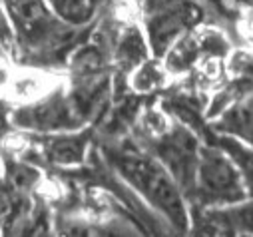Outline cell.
Listing matches in <instances>:
<instances>
[{
    "mask_svg": "<svg viewBox=\"0 0 253 237\" xmlns=\"http://www.w3.org/2000/svg\"><path fill=\"white\" fill-rule=\"evenodd\" d=\"M223 84L211 94L208 106V120L217 118L231 104L253 94V48H233L227 62Z\"/></svg>",
    "mask_w": 253,
    "mask_h": 237,
    "instance_id": "obj_9",
    "label": "cell"
},
{
    "mask_svg": "<svg viewBox=\"0 0 253 237\" xmlns=\"http://www.w3.org/2000/svg\"><path fill=\"white\" fill-rule=\"evenodd\" d=\"M210 126L217 134H227L253 146V94L225 108L217 118L210 120Z\"/></svg>",
    "mask_w": 253,
    "mask_h": 237,
    "instance_id": "obj_12",
    "label": "cell"
},
{
    "mask_svg": "<svg viewBox=\"0 0 253 237\" xmlns=\"http://www.w3.org/2000/svg\"><path fill=\"white\" fill-rule=\"evenodd\" d=\"M202 28V26H200ZM200 28L183 34L177 38L171 48L166 52L162 58L166 70L169 72L171 78H179L189 74L194 68H198L204 62V52H202V38H200Z\"/></svg>",
    "mask_w": 253,
    "mask_h": 237,
    "instance_id": "obj_11",
    "label": "cell"
},
{
    "mask_svg": "<svg viewBox=\"0 0 253 237\" xmlns=\"http://www.w3.org/2000/svg\"><path fill=\"white\" fill-rule=\"evenodd\" d=\"M192 235H253V198L229 205H189Z\"/></svg>",
    "mask_w": 253,
    "mask_h": 237,
    "instance_id": "obj_8",
    "label": "cell"
},
{
    "mask_svg": "<svg viewBox=\"0 0 253 237\" xmlns=\"http://www.w3.org/2000/svg\"><path fill=\"white\" fill-rule=\"evenodd\" d=\"M210 14V24L227 32L235 48H241L239 24L247 14H253V0H202Z\"/></svg>",
    "mask_w": 253,
    "mask_h": 237,
    "instance_id": "obj_10",
    "label": "cell"
},
{
    "mask_svg": "<svg viewBox=\"0 0 253 237\" xmlns=\"http://www.w3.org/2000/svg\"><path fill=\"white\" fill-rule=\"evenodd\" d=\"M2 163H4V161H2V156H0V171H2Z\"/></svg>",
    "mask_w": 253,
    "mask_h": 237,
    "instance_id": "obj_18",
    "label": "cell"
},
{
    "mask_svg": "<svg viewBox=\"0 0 253 237\" xmlns=\"http://www.w3.org/2000/svg\"><path fill=\"white\" fill-rule=\"evenodd\" d=\"M134 140L166 165V169L171 173V177L187 199L196 186L200 150L204 144L202 138L192 128H187L185 124L171 118L169 124L162 132L146 138H134Z\"/></svg>",
    "mask_w": 253,
    "mask_h": 237,
    "instance_id": "obj_4",
    "label": "cell"
},
{
    "mask_svg": "<svg viewBox=\"0 0 253 237\" xmlns=\"http://www.w3.org/2000/svg\"><path fill=\"white\" fill-rule=\"evenodd\" d=\"M46 2L60 18L76 26L90 24L98 18V12L92 8L90 0H46Z\"/></svg>",
    "mask_w": 253,
    "mask_h": 237,
    "instance_id": "obj_15",
    "label": "cell"
},
{
    "mask_svg": "<svg viewBox=\"0 0 253 237\" xmlns=\"http://www.w3.org/2000/svg\"><path fill=\"white\" fill-rule=\"evenodd\" d=\"M136 12L156 58H164L183 34L210 24L202 0H136Z\"/></svg>",
    "mask_w": 253,
    "mask_h": 237,
    "instance_id": "obj_3",
    "label": "cell"
},
{
    "mask_svg": "<svg viewBox=\"0 0 253 237\" xmlns=\"http://www.w3.org/2000/svg\"><path fill=\"white\" fill-rule=\"evenodd\" d=\"M130 2H136V0H90L92 8L100 14L102 10H108V8H120V6H128Z\"/></svg>",
    "mask_w": 253,
    "mask_h": 237,
    "instance_id": "obj_17",
    "label": "cell"
},
{
    "mask_svg": "<svg viewBox=\"0 0 253 237\" xmlns=\"http://www.w3.org/2000/svg\"><path fill=\"white\" fill-rule=\"evenodd\" d=\"M12 26V58L30 70H66L70 56L84 44L96 26V20L76 26L60 18L46 0H4Z\"/></svg>",
    "mask_w": 253,
    "mask_h": 237,
    "instance_id": "obj_1",
    "label": "cell"
},
{
    "mask_svg": "<svg viewBox=\"0 0 253 237\" xmlns=\"http://www.w3.org/2000/svg\"><path fill=\"white\" fill-rule=\"evenodd\" d=\"M204 144L217 146L219 150H223L229 156V159L237 167L241 180L247 188L249 198H253V146H249V144H245V142H241L233 136L217 134L213 130H211V134L208 136V140Z\"/></svg>",
    "mask_w": 253,
    "mask_h": 237,
    "instance_id": "obj_13",
    "label": "cell"
},
{
    "mask_svg": "<svg viewBox=\"0 0 253 237\" xmlns=\"http://www.w3.org/2000/svg\"><path fill=\"white\" fill-rule=\"evenodd\" d=\"M14 44V34H12V26L4 8V0H0V48L4 52H10Z\"/></svg>",
    "mask_w": 253,
    "mask_h": 237,
    "instance_id": "obj_16",
    "label": "cell"
},
{
    "mask_svg": "<svg viewBox=\"0 0 253 237\" xmlns=\"http://www.w3.org/2000/svg\"><path fill=\"white\" fill-rule=\"evenodd\" d=\"M94 142L96 126L54 134L24 132V150L20 152V158L36 163L44 171L56 167H78L86 163Z\"/></svg>",
    "mask_w": 253,
    "mask_h": 237,
    "instance_id": "obj_7",
    "label": "cell"
},
{
    "mask_svg": "<svg viewBox=\"0 0 253 237\" xmlns=\"http://www.w3.org/2000/svg\"><path fill=\"white\" fill-rule=\"evenodd\" d=\"M169 72L164 66L162 58L150 56L130 76V88L138 94H160L169 84Z\"/></svg>",
    "mask_w": 253,
    "mask_h": 237,
    "instance_id": "obj_14",
    "label": "cell"
},
{
    "mask_svg": "<svg viewBox=\"0 0 253 237\" xmlns=\"http://www.w3.org/2000/svg\"><path fill=\"white\" fill-rule=\"evenodd\" d=\"M108 165L128 184L175 235L189 233V203L166 165L132 136L96 140Z\"/></svg>",
    "mask_w": 253,
    "mask_h": 237,
    "instance_id": "obj_2",
    "label": "cell"
},
{
    "mask_svg": "<svg viewBox=\"0 0 253 237\" xmlns=\"http://www.w3.org/2000/svg\"><path fill=\"white\" fill-rule=\"evenodd\" d=\"M247 188L229 156L211 144H202L196 186L187 198L189 205L211 207L247 199Z\"/></svg>",
    "mask_w": 253,
    "mask_h": 237,
    "instance_id": "obj_5",
    "label": "cell"
},
{
    "mask_svg": "<svg viewBox=\"0 0 253 237\" xmlns=\"http://www.w3.org/2000/svg\"><path fill=\"white\" fill-rule=\"evenodd\" d=\"M12 126L18 132L54 134L86 128V120L74 106L68 86L58 84L46 94L12 110Z\"/></svg>",
    "mask_w": 253,
    "mask_h": 237,
    "instance_id": "obj_6",
    "label": "cell"
}]
</instances>
